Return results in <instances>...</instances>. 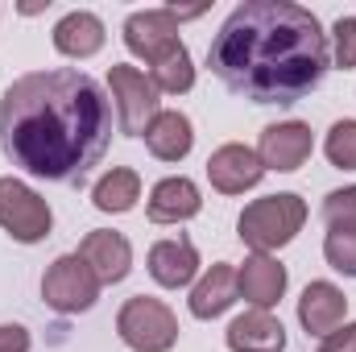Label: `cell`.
Masks as SVG:
<instances>
[{"label": "cell", "mask_w": 356, "mask_h": 352, "mask_svg": "<svg viewBox=\"0 0 356 352\" xmlns=\"http://www.w3.org/2000/svg\"><path fill=\"white\" fill-rule=\"evenodd\" d=\"M99 290H104L99 278L91 273V265L79 253L54 257V262L46 265V273H42V298L58 315H83V311H91L95 298H99Z\"/></svg>", "instance_id": "obj_6"}, {"label": "cell", "mask_w": 356, "mask_h": 352, "mask_svg": "<svg viewBox=\"0 0 356 352\" xmlns=\"http://www.w3.org/2000/svg\"><path fill=\"white\" fill-rule=\"evenodd\" d=\"M108 95H112L116 125L124 137H145V129L162 112V91L154 88V79L145 71H137L129 63H116L108 71Z\"/></svg>", "instance_id": "obj_5"}, {"label": "cell", "mask_w": 356, "mask_h": 352, "mask_svg": "<svg viewBox=\"0 0 356 352\" xmlns=\"http://www.w3.org/2000/svg\"><path fill=\"white\" fill-rule=\"evenodd\" d=\"M116 336L133 352H170L178 344V315L149 294H133L116 311Z\"/></svg>", "instance_id": "obj_4"}, {"label": "cell", "mask_w": 356, "mask_h": 352, "mask_svg": "<svg viewBox=\"0 0 356 352\" xmlns=\"http://www.w3.org/2000/svg\"><path fill=\"white\" fill-rule=\"evenodd\" d=\"M236 298H241V290H236V265L216 262L195 286H191L186 307H191L195 319H220Z\"/></svg>", "instance_id": "obj_16"}, {"label": "cell", "mask_w": 356, "mask_h": 352, "mask_svg": "<svg viewBox=\"0 0 356 352\" xmlns=\"http://www.w3.org/2000/svg\"><path fill=\"white\" fill-rule=\"evenodd\" d=\"M33 336L21 323H0V352H29Z\"/></svg>", "instance_id": "obj_26"}, {"label": "cell", "mask_w": 356, "mask_h": 352, "mask_svg": "<svg viewBox=\"0 0 356 352\" xmlns=\"http://www.w3.org/2000/svg\"><path fill=\"white\" fill-rule=\"evenodd\" d=\"M145 269H149V278L162 286V290H182V286H191L195 282V273H199V249L191 245V237H166V241H158L154 249H149V257H145Z\"/></svg>", "instance_id": "obj_14"}, {"label": "cell", "mask_w": 356, "mask_h": 352, "mask_svg": "<svg viewBox=\"0 0 356 352\" xmlns=\"http://www.w3.org/2000/svg\"><path fill=\"white\" fill-rule=\"evenodd\" d=\"M319 352H356V323H340L332 336H323Z\"/></svg>", "instance_id": "obj_27"}, {"label": "cell", "mask_w": 356, "mask_h": 352, "mask_svg": "<svg viewBox=\"0 0 356 352\" xmlns=\"http://www.w3.org/2000/svg\"><path fill=\"white\" fill-rule=\"evenodd\" d=\"M79 257L91 265V273L99 278V286H116L129 278L133 269V245L124 232H112V228H95L83 237L79 245Z\"/></svg>", "instance_id": "obj_13"}, {"label": "cell", "mask_w": 356, "mask_h": 352, "mask_svg": "<svg viewBox=\"0 0 356 352\" xmlns=\"http://www.w3.org/2000/svg\"><path fill=\"white\" fill-rule=\"evenodd\" d=\"M104 42H108V29H104V21L95 13H88V8L67 13L54 25V50L63 58H91V54L104 50Z\"/></svg>", "instance_id": "obj_19"}, {"label": "cell", "mask_w": 356, "mask_h": 352, "mask_svg": "<svg viewBox=\"0 0 356 352\" xmlns=\"http://www.w3.org/2000/svg\"><path fill=\"white\" fill-rule=\"evenodd\" d=\"M348 315V294L336 286V282H311L307 290H302V298H298V323H302V332L307 336H315V340H323V336H332L340 323H348L344 319Z\"/></svg>", "instance_id": "obj_12"}, {"label": "cell", "mask_w": 356, "mask_h": 352, "mask_svg": "<svg viewBox=\"0 0 356 352\" xmlns=\"http://www.w3.org/2000/svg\"><path fill=\"white\" fill-rule=\"evenodd\" d=\"M319 216H323V224H327V228H356V182H353V186L332 191V195L323 199Z\"/></svg>", "instance_id": "obj_24"}, {"label": "cell", "mask_w": 356, "mask_h": 352, "mask_svg": "<svg viewBox=\"0 0 356 352\" xmlns=\"http://www.w3.org/2000/svg\"><path fill=\"white\" fill-rule=\"evenodd\" d=\"M323 257L336 273L356 278V228H332L323 237Z\"/></svg>", "instance_id": "obj_23"}, {"label": "cell", "mask_w": 356, "mask_h": 352, "mask_svg": "<svg viewBox=\"0 0 356 352\" xmlns=\"http://www.w3.org/2000/svg\"><path fill=\"white\" fill-rule=\"evenodd\" d=\"M232 352H286V328L273 311H245L224 332Z\"/></svg>", "instance_id": "obj_17"}, {"label": "cell", "mask_w": 356, "mask_h": 352, "mask_svg": "<svg viewBox=\"0 0 356 352\" xmlns=\"http://www.w3.org/2000/svg\"><path fill=\"white\" fill-rule=\"evenodd\" d=\"M149 79L162 95H186L195 88V63H191V50L178 46L175 54H166L158 67H149Z\"/></svg>", "instance_id": "obj_21"}, {"label": "cell", "mask_w": 356, "mask_h": 352, "mask_svg": "<svg viewBox=\"0 0 356 352\" xmlns=\"http://www.w3.org/2000/svg\"><path fill=\"white\" fill-rule=\"evenodd\" d=\"M203 211V195L186 175H170L162 182H154L149 199H145V216L154 224H186Z\"/></svg>", "instance_id": "obj_15"}, {"label": "cell", "mask_w": 356, "mask_h": 352, "mask_svg": "<svg viewBox=\"0 0 356 352\" xmlns=\"http://www.w3.org/2000/svg\"><path fill=\"white\" fill-rule=\"evenodd\" d=\"M145 150L158 162H182L195 150V125H191V116L175 112V108H162L154 116V125L145 129Z\"/></svg>", "instance_id": "obj_18"}, {"label": "cell", "mask_w": 356, "mask_h": 352, "mask_svg": "<svg viewBox=\"0 0 356 352\" xmlns=\"http://www.w3.org/2000/svg\"><path fill=\"white\" fill-rule=\"evenodd\" d=\"M120 33H124L129 54L145 58L149 67H158L166 54H175L178 46H182L175 8H137V13L124 17V29Z\"/></svg>", "instance_id": "obj_8"}, {"label": "cell", "mask_w": 356, "mask_h": 352, "mask_svg": "<svg viewBox=\"0 0 356 352\" xmlns=\"http://www.w3.org/2000/svg\"><path fill=\"white\" fill-rule=\"evenodd\" d=\"M315 150V137H311V125L302 120H277L261 129V141H257V158L266 170H277V175H294Z\"/></svg>", "instance_id": "obj_9"}, {"label": "cell", "mask_w": 356, "mask_h": 352, "mask_svg": "<svg viewBox=\"0 0 356 352\" xmlns=\"http://www.w3.org/2000/svg\"><path fill=\"white\" fill-rule=\"evenodd\" d=\"M0 228L17 245H38L54 228L50 203L21 178H0Z\"/></svg>", "instance_id": "obj_7"}, {"label": "cell", "mask_w": 356, "mask_h": 352, "mask_svg": "<svg viewBox=\"0 0 356 352\" xmlns=\"http://www.w3.org/2000/svg\"><path fill=\"white\" fill-rule=\"evenodd\" d=\"M261 178H266V166H261L257 150H249V145H241V141H228V145H220V150L207 158V182H211L220 195H245V191H253Z\"/></svg>", "instance_id": "obj_10"}, {"label": "cell", "mask_w": 356, "mask_h": 352, "mask_svg": "<svg viewBox=\"0 0 356 352\" xmlns=\"http://www.w3.org/2000/svg\"><path fill=\"white\" fill-rule=\"evenodd\" d=\"M307 224V199L294 195V191H277V195H266V199H253L241 220H236V237L241 245H249L253 253H277L286 249Z\"/></svg>", "instance_id": "obj_3"}, {"label": "cell", "mask_w": 356, "mask_h": 352, "mask_svg": "<svg viewBox=\"0 0 356 352\" xmlns=\"http://www.w3.org/2000/svg\"><path fill=\"white\" fill-rule=\"evenodd\" d=\"M137 199H141V175L129 170V166H112L91 186V203L104 216H124V211L137 207Z\"/></svg>", "instance_id": "obj_20"}, {"label": "cell", "mask_w": 356, "mask_h": 352, "mask_svg": "<svg viewBox=\"0 0 356 352\" xmlns=\"http://www.w3.org/2000/svg\"><path fill=\"white\" fill-rule=\"evenodd\" d=\"M116 108L104 83L75 67L29 71L0 99V150L33 178L79 186L112 145Z\"/></svg>", "instance_id": "obj_1"}, {"label": "cell", "mask_w": 356, "mask_h": 352, "mask_svg": "<svg viewBox=\"0 0 356 352\" xmlns=\"http://www.w3.org/2000/svg\"><path fill=\"white\" fill-rule=\"evenodd\" d=\"M327 38H332V67L353 71L356 67V17H340Z\"/></svg>", "instance_id": "obj_25"}, {"label": "cell", "mask_w": 356, "mask_h": 352, "mask_svg": "<svg viewBox=\"0 0 356 352\" xmlns=\"http://www.w3.org/2000/svg\"><path fill=\"white\" fill-rule=\"evenodd\" d=\"M207 67L232 95L290 108L323 83L332 67V42L319 17L302 4L245 0L211 38Z\"/></svg>", "instance_id": "obj_2"}, {"label": "cell", "mask_w": 356, "mask_h": 352, "mask_svg": "<svg viewBox=\"0 0 356 352\" xmlns=\"http://www.w3.org/2000/svg\"><path fill=\"white\" fill-rule=\"evenodd\" d=\"M286 286H290L286 265L277 262V257H269V253H249L245 265H236V290H241V298L253 311L277 307L282 294H286Z\"/></svg>", "instance_id": "obj_11"}, {"label": "cell", "mask_w": 356, "mask_h": 352, "mask_svg": "<svg viewBox=\"0 0 356 352\" xmlns=\"http://www.w3.org/2000/svg\"><path fill=\"white\" fill-rule=\"evenodd\" d=\"M323 154L336 170H356V120H336L323 137Z\"/></svg>", "instance_id": "obj_22"}]
</instances>
